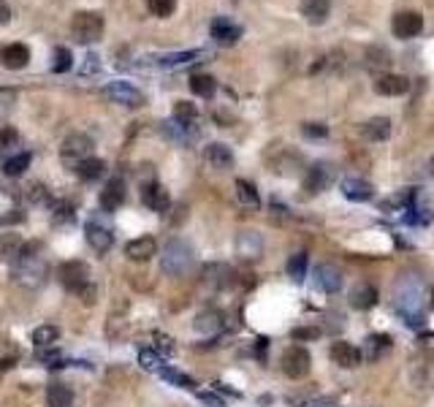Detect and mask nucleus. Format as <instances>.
I'll list each match as a JSON object with an SVG mask.
<instances>
[{
  "label": "nucleus",
  "instance_id": "nucleus-1",
  "mask_svg": "<svg viewBox=\"0 0 434 407\" xmlns=\"http://www.w3.org/2000/svg\"><path fill=\"white\" fill-rule=\"evenodd\" d=\"M11 272H14V280L25 288H41L46 283V272H49V266L41 255V244L27 242L25 253L11 264Z\"/></svg>",
  "mask_w": 434,
  "mask_h": 407
},
{
  "label": "nucleus",
  "instance_id": "nucleus-2",
  "mask_svg": "<svg viewBox=\"0 0 434 407\" xmlns=\"http://www.w3.org/2000/svg\"><path fill=\"white\" fill-rule=\"evenodd\" d=\"M193 261H196L193 247L185 239H171L161 253V269L168 277H185L193 269Z\"/></svg>",
  "mask_w": 434,
  "mask_h": 407
},
{
  "label": "nucleus",
  "instance_id": "nucleus-3",
  "mask_svg": "<svg viewBox=\"0 0 434 407\" xmlns=\"http://www.w3.org/2000/svg\"><path fill=\"white\" fill-rule=\"evenodd\" d=\"M71 39L76 44H95L104 39V17L98 11H79L71 20Z\"/></svg>",
  "mask_w": 434,
  "mask_h": 407
},
{
  "label": "nucleus",
  "instance_id": "nucleus-4",
  "mask_svg": "<svg viewBox=\"0 0 434 407\" xmlns=\"http://www.w3.org/2000/svg\"><path fill=\"white\" fill-rule=\"evenodd\" d=\"M57 277H60V285L71 293H82L87 285L93 283L90 280V266L84 261H65V264L57 269Z\"/></svg>",
  "mask_w": 434,
  "mask_h": 407
},
{
  "label": "nucleus",
  "instance_id": "nucleus-5",
  "mask_svg": "<svg viewBox=\"0 0 434 407\" xmlns=\"http://www.w3.org/2000/svg\"><path fill=\"white\" fill-rule=\"evenodd\" d=\"M93 147H95V142H93L87 133H74V136H68L60 147L62 163H68V166L74 168V166L82 163L84 158H93Z\"/></svg>",
  "mask_w": 434,
  "mask_h": 407
},
{
  "label": "nucleus",
  "instance_id": "nucleus-6",
  "mask_svg": "<svg viewBox=\"0 0 434 407\" xmlns=\"http://www.w3.org/2000/svg\"><path fill=\"white\" fill-rule=\"evenodd\" d=\"M310 366H312L310 350H304V347H288V350H285V356H283V372H285L288 378H293V380L307 378Z\"/></svg>",
  "mask_w": 434,
  "mask_h": 407
},
{
  "label": "nucleus",
  "instance_id": "nucleus-7",
  "mask_svg": "<svg viewBox=\"0 0 434 407\" xmlns=\"http://www.w3.org/2000/svg\"><path fill=\"white\" fill-rule=\"evenodd\" d=\"M104 95L111 98L114 103H123V106H142L144 103V93L139 87H133L130 81H111V84H106Z\"/></svg>",
  "mask_w": 434,
  "mask_h": 407
},
{
  "label": "nucleus",
  "instance_id": "nucleus-8",
  "mask_svg": "<svg viewBox=\"0 0 434 407\" xmlns=\"http://www.w3.org/2000/svg\"><path fill=\"white\" fill-rule=\"evenodd\" d=\"M391 30L396 39L402 41H410L415 39L421 30H423V17L418 14V11H402V14H396L391 22Z\"/></svg>",
  "mask_w": 434,
  "mask_h": 407
},
{
  "label": "nucleus",
  "instance_id": "nucleus-9",
  "mask_svg": "<svg viewBox=\"0 0 434 407\" xmlns=\"http://www.w3.org/2000/svg\"><path fill=\"white\" fill-rule=\"evenodd\" d=\"M84 236H87V244L95 250V253H109L111 250V244H114V234L101 225L98 220H90V223L84 225Z\"/></svg>",
  "mask_w": 434,
  "mask_h": 407
},
{
  "label": "nucleus",
  "instance_id": "nucleus-10",
  "mask_svg": "<svg viewBox=\"0 0 434 407\" xmlns=\"http://www.w3.org/2000/svg\"><path fill=\"white\" fill-rule=\"evenodd\" d=\"M331 180H334V168L329 163H315L310 168V174H307V180H304V190L310 196H318V193H323L329 187Z\"/></svg>",
  "mask_w": 434,
  "mask_h": 407
},
{
  "label": "nucleus",
  "instance_id": "nucleus-11",
  "mask_svg": "<svg viewBox=\"0 0 434 407\" xmlns=\"http://www.w3.org/2000/svg\"><path fill=\"white\" fill-rule=\"evenodd\" d=\"M0 62H3V68H8V71H22L27 62H30V49L25 46V44H6L3 49H0Z\"/></svg>",
  "mask_w": 434,
  "mask_h": 407
},
{
  "label": "nucleus",
  "instance_id": "nucleus-12",
  "mask_svg": "<svg viewBox=\"0 0 434 407\" xmlns=\"http://www.w3.org/2000/svg\"><path fill=\"white\" fill-rule=\"evenodd\" d=\"M329 356H331V361L337 366H342V369H353V366L361 364V350L353 347L351 342H342V340L331 342Z\"/></svg>",
  "mask_w": 434,
  "mask_h": 407
},
{
  "label": "nucleus",
  "instance_id": "nucleus-13",
  "mask_svg": "<svg viewBox=\"0 0 434 407\" xmlns=\"http://www.w3.org/2000/svg\"><path fill=\"white\" fill-rule=\"evenodd\" d=\"M142 201H144V206L147 209H152V212H168L171 196H168V190H165L161 182H149V185H144V190H142Z\"/></svg>",
  "mask_w": 434,
  "mask_h": 407
},
{
  "label": "nucleus",
  "instance_id": "nucleus-14",
  "mask_svg": "<svg viewBox=\"0 0 434 407\" xmlns=\"http://www.w3.org/2000/svg\"><path fill=\"white\" fill-rule=\"evenodd\" d=\"M125 255H128L130 261L144 264V261H149L152 255H158V242H155L152 236H139V239H130V242L125 244Z\"/></svg>",
  "mask_w": 434,
  "mask_h": 407
},
{
  "label": "nucleus",
  "instance_id": "nucleus-15",
  "mask_svg": "<svg viewBox=\"0 0 434 407\" xmlns=\"http://www.w3.org/2000/svg\"><path fill=\"white\" fill-rule=\"evenodd\" d=\"M204 283L215 291H223L233 285V269L228 264H207L204 266Z\"/></svg>",
  "mask_w": 434,
  "mask_h": 407
},
{
  "label": "nucleus",
  "instance_id": "nucleus-16",
  "mask_svg": "<svg viewBox=\"0 0 434 407\" xmlns=\"http://www.w3.org/2000/svg\"><path fill=\"white\" fill-rule=\"evenodd\" d=\"M125 201V182L120 177H114V180H109L106 187L101 190V209L104 212H114V209H120Z\"/></svg>",
  "mask_w": 434,
  "mask_h": 407
},
{
  "label": "nucleus",
  "instance_id": "nucleus-17",
  "mask_svg": "<svg viewBox=\"0 0 434 407\" xmlns=\"http://www.w3.org/2000/svg\"><path fill=\"white\" fill-rule=\"evenodd\" d=\"M388 350H391V337H388V334H369V337L364 340V347H361V359H367V361H380Z\"/></svg>",
  "mask_w": 434,
  "mask_h": 407
},
{
  "label": "nucleus",
  "instance_id": "nucleus-18",
  "mask_svg": "<svg viewBox=\"0 0 434 407\" xmlns=\"http://www.w3.org/2000/svg\"><path fill=\"white\" fill-rule=\"evenodd\" d=\"M212 39L217 41V44H223V46H231V44H236V41L242 39V27L233 25L231 20H226V17H220V20L212 22Z\"/></svg>",
  "mask_w": 434,
  "mask_h": 407
},
{
  "label": "nucleus",
  "instance_id": "nucleus-19",
  "mask_svg": "<svg viewBox=\"0 0 434 407\" xmlns=\"http://www.w3.org/2000/svg\"><path fill=\"white\" fill-rule=\"evenodd\" d=\"M374 90L380 95H405L410 90V81L402 74H383L380 79L374 81Z\"/></svg>",
  "mask_w": 434,
  "mask_h": 407
},
{
  "label": "nucleus",
  "instance_id": "nucleus-20",
  "mask_svg": "<svg viewBox=\"0 0 434 407\" xmlns=\"http://www.w3.org/2000/svg\"><path fill=\"white\" fill-rule=\"evenodd\" d=\"M204 158L217 171L233 168V152H231V147H226V144H209L207 149H204Z\"/></svg>",
  "mask_w": 434,
  "mask_h": 407
},
{
  "label": "nucleus",
  "instance_id": "nucleus-21",
  "mask_svg": "<svg viewBox=\"0 0 434 407\" xmlns=\"http://www.w3.org/2000/svg\"><path fill=\"white\" fill-rule=\"evenodd\" d=\"M339 187H342V196L351 199V201H369V199H372V185L367 182V180L345 177Z\"/></svg>",
  "mask_w": 434,
  "mask_h": 407
},
{
  "label": "nucleus",
  "instance_id": "nucleus-22",
  "mask_svg": "<svg viewBox=\"0 0 434 407\" xmlns=\"http://www.w3.org/2000/svg\"><path fill=\"white\" fill-rule=\"evenodd\" d=\"M315 283L320 285L326 293H337L342 288V272L331 264H320L315 269Z\"/></svg>",
  "mask_w": 434,
  "mask_h": 407
},
{
  "label": "nucleus",
  "instance_id": "nucleus-23",
  "mask_svg": "<svg viewBox=\"0 0 434 407\" xmlns=\"http://www.w3.org/2000/svg\"><path fill=\"white\" fill-rule=\"evenodd\" d=\"M25 247H27V242L22 239L20 234H3L0 236V261L14 264L22 253H25Z\"/></svg>",
  "mask_w": 434,
  "mask_h": 407
},
{
  "label": "nucleus",
  "instance_id": "nucleus-24",
  "mask_svg": "<svg viewBox=\"0 0 434 407\" xmlns=\"http://www.w3.org/2000/svg\"><path fill=\"white\" fill-rule=\"evenodd\" d=\"M236 250H239V258H245V261H258V258H261V250H264V242H261L258 234L247 231V234H239Z\"/></svg>",
  "mask_w": 434,
  "mask_h": 407
},
{
  "label": "nucleus",
  "instance_id": "nucleus-25",
  "mask_svg": "<svg viewBox=\"0 0 434 407\" xmlns=\"http://www.w3.org/2000/svg\"><path fill=\"white\" fill-rule=\"evenodd\" d=\"M351 305H353V309H369V307H374L377 305V288L369 283L353 285Z\"/></svg>",
  "mask_w": 434,
  "mask_h": 407
},
{
  "label": "nucleus",
  "instance_id": "nucleus-26",
  "mask_svg": "<svg viewBox=\"0 0 434 407\" xmlns=\"http://www.w3.org/2000/svg\"><path fill=\"white\" fill-rule=\"evenodd\" d=\"M22 218H25V212L20 209V201L11 193H3L0 190V225L20 223Z\"/></svg>",
  "mask_w": 434,
  "mask_h": 407
},
{
  "label": "nucleus",
  "instance_id": "nucleus-27",
  "mask_svg": "<svg viewBox=\"0 0 434 407\" xmlns=\"http://www.w3.org/2000/svg\"><path fill=\"white\" fill-rule=\"evenodd\" d=\"M331 11V0H304L301 3V14L310 25H323L329 20Z\"/></svg>",
  "mask_w": 434,
  "mask_h": 407
},
{
  "label": "nucleus",
  "instance_id": "nucleus-28",
  "mask_svg": "<svg viewBox=\"0 0 434 407\" xmlns=\"http://www.w3.org/2000/svg\"><path fill=\"white\" fill-rule=\"evenodd\" d=\"M74 171H76V177L84 180V182H95V180H101L106 171V163L101 158H84L82 163H76L74 166Z\"/></svg>",
  "mask_w": 434,
  "mask_h": 407
},
{
  "label": "nucleus",
  "instance_id": "nucleus-29",
  "mask_svg": "<svg viewBox=\"0 0 434 407\" xmlns=\"http://www.w3.org/2000/svg\"><path fill=\"white\" fill-rule=\"evenodd\" d=\"M223 312L220 309H204V312H198V318H196V331H201V334H217L220 328H223Z\"/></svg>",
  "mask_w": 434,
  "mask_h": 407
},
{
  "label": "nucleus",
  "instance_id": "nucleus-30",
  "mask_svg": "<svg viewBox=\"0 0 434 407\" xmlns=\"http://www.w3.org/2000/svg\"><path fill=\"white\" fill-rule=\"evenodd\" d=\"M46 405L49 407H71L74 405V391L65 383H49L46 388Z\"/></svg>",
  "mask_w": 434,
  "mask_h": 407
},
{
  "label": "nucleus",
  "instance_id": "nucleus-31",
  "mask_svg": "<svg viewBox=\"0 0 434 407\" xmlns=\"http://www.w3.org/2000/svg\"><path fill=\"white\" fill-rule=\"evenodd\" d=\"M236 199H239V204H242L245 209H250V212L261 209V196H258L255 185L247 182V180H236Z\"/></svg>",
  "mask_w": 434,
  "mask_h": 407
},
{
  "label": "nucleus",
  "instance_id": "nucleus-32",
  "mask_svg": "<svg viewBox=\"0 0 434 407\" xmlns=\"http://www.w3.org/2000/svg\"><path fill=\"white\" fill-rule=\"evenodd\" d=\"M364 136L369 142H386L391 136V120L388 117H374V120L364 122Z\"/></svg>",
  "mask_w": 434,
  "mask_h": 407
},
{
  "label": "nucleus",
  "instance_id": "nucleus-33",
  "mask_svg": "<svg viewBox=\"0 0 434 407\" xmlns=\"http://www.w3.org/2000/svg\"><path fill=\"white\" fill-rule=\"evenodd\" d=\"M190 90H193L198 98H212L215 90H217V81L212 79L209 74H193V76H190Z\"/></svg>",
  "mask_w": 434,
  "mask_h": 407
},
{
  "label": "nucleus",
  "instance_id": "nucleus-34",
  "mask_svg": "<svg viewBox=\"0 0 434 407\" xmlns=\"http://www.w3.org/2000/svg\"><path fill=\"white\" fill-rule=\"evenodd\" d=\"M30 161H33L30 152H17V155L6 158V163H3V174H6V177H22V174L27 171Z\"/></svg>",
  "mask_w": 434,
  "mask_h": 407
},
{
  "label": "nucleus",
  "instance_id": "nucleus-35",
  "mask_svg": "<svg viewBox=\"0 0 434 407\" xmlns=\"http://www.w3.org/2000/svg\"><path fill=\"white\" fill-rule=\"evenodd\" d=\"M196 120H198V109H196V103H190V101L174 103V122L185 125V128H193Z\"/></svg>",
  "mask_w": 434,
  "mask_h": 407
},
{
  "label": "nucleus",
  "instance_id": "nucleus-36",
  "mask_svg": "<svg viewBox=\"0 0 434 407\" xmlns=\"http://www.w3.org/2000/svg\"><path fill=\"white\" fill-rule=\"evenodd\" d=\"M288 277L293 283H304V277H307V255L304 253H296L288 258Z\"/></svg>",
  "mask_w": 434,
  "mask_h": 407
},
{
  "label": "nucleus",
  "instance_id": "nucleus-37",
  "mask_svg": "<svg viewBox=\"0 0 434 407\" xmlns=\"http://www.w3.org/2000/svg\"><path fill=\"white\" fill-rule=\"evenodd\" d=\"M57 337H60V328H57V326H39V328L33 331V342H36V347H52L57 342Z\"/></svg>",
  "mask_w": 434,
  "mask_h": 407
},
{
  "label": "nucleus",
  "instance_id": "nucleus-38",
  "mask_svg": "<svg viewBox=\"0 0 434 407\" xmlns=\"http://www.w3.org/2000/svg\"><path fill=\"white\" fill-rule=\"evenodd\" d=\"M163 380H168L171 386H179V388H187V391H193L196 383H193V378H187L185 372H179V369H171V366H163L161 372H158Z\"/></svg>",
  "mask_w": 434,
  "mask_h": 407
},
{
  "label": "nucleus",
  "instance_id": "nucleus-39",
  "mask_svg": "<svg viewBox=\"0 0 434 407\" xmlns=\"http://www.w3.org/2000/svg\"><path fill=\"white\" fill-rule=\"evenodd\" d=\"M52 71L55 74H65V71H71L74 68V55H71V49H65V46H57L55 49V55H52Z\"/></svg>",
  "mask_w": 434,
  "mask_h": 407
},
{
  "label": "nucleus",
  "instance_id": "nucleus-40",
  "mask_svg": "<svg viewBox=\"0 0 434 407\" xmlns=\"http://www.w3.org/2000/svg\"><path fill=\"white\" fill-rule=\"evenodd\" d=\"M147 8H149V14L152 17H171L174 14V8H177V0H147Z\"/></svg>",
  "mask_w": 434,
  "mask_h": 407
},
{
  "label": "nucleus",
  "instance_id": "nucleus-41",
  "mask_svg": "<svg viewBox=\"0 0 434 407\" xmlns=\"http://www.w3.org/2000/svg\"><path fill=\"white\" fill-rule=\"evenodd\" d=\"M139 364L144 366L147 372H161L163 369V356L158 350H142L139 353Z\"/></svg>",
  "mask_w": 434,
  "mask_h": 407
},
{
  "label": "nucleus",
  "instance_id": "nucleus-42",
  "mask_svg": "<svg viewBox=\"0 0 434 407\" xmlns=\"http://www.w3.org/2000/svg\"><path fill=\"white\" fill-rule=\"evenodd\" d=\"M201 55H204L201 49H190V52H177V55H165L163 60H161V65H182V62L196 60V58H201Z\"/></svg>",
  "mask_w": 434,
  "mask_h": 407
},
{
  "label": "nucleus",
  "instance_id": "nucleus-43",
  "mask_svg": "<svg viewBox=\"0 0 434 407\" xmlns=\"http://www.w3.org/2000/svg\"><path fill=\"white\" fill-rule=\"evenodd\" d=\"M152 345H155L158 353H163V356H171V353H174V340H171L168 334H163V331H155V334H152Z\"/></svg>",
  "mask_w": 434,
  "mask_h": 407
},
{
  "label": "nucleus",
  "instance_id": "nucleus-44",
  "mask_svg": "<svg viewBox=\"0 0 434 407\" xmlns=\"http://www.w3.org/2000/svg\"><path fill=\"white\" fill-rule=\"evenodd\" d=\"M25 196H27V199H30L33 204H41V201H46V199H49V193H46V187H43L41 182H30V185H27Z\"/></svg>",
  "mask_w": 434,
  "mask_h": 407
},
{
  "label": "nucleus",
  "instance_id": "nucleus-45",
  "mask_svg": "<svg viewBox=\"0 0 434 407\" xmlns=\"http://www.w3.org/2000/svg\"><path fill=\"white\" fill-rule=\"evenodd\" d=\"M11 147H20V136H17L14 128H3V131H0V149L6 152V149H11Z\"/></svg>",
  "mask_w": 434,
  "mask_h": 407
},
{
  "label": "nucleus",
  "instance_id": "nucleus-46",
  "mask_svg": "<svg viewBox=\"0 0 434 407\" xmlns=\"http://www.w3.org/2000/svg\"><path fill=\"white\" fill-rule=\"evenodd\" d=\"M301 131H304V136H310V139H326V136H329V128L320 125V122H307Z\"/></svg>",
  "mask_w": 434,
  "mask_h": 407
},
{
  "label": "nucleus",
  "instance_id": "nucleus-47",
  "mask_svg": "<svg viewBox=\"0 0 434 407\" xmlns=\"http://www.w3.org/2000/svg\"><path fill=\"white\" fill-rule=\"evenodd\" d=\"M320 337V328L315 326H301V328H293V340H304V342H312Z\"/></svg>",
  "mask_w": 434,
  "mask_h": 407
},
{
  "label": "nucleus",
  "instance_id": "nucleus-48",
  "mask_svg": "<svg viewBox=\"0 0 434 407\" xmlns=\"http://www.w3.org/2000/svg\"><path fill=\"white\" fill-rule=\"evenodd\" d=\"M55 223H74V206L71 204H60L55 209Z\"/></svg>",
  "mask_w": 434,
  "mask_h": 407
},
{
  "label": "nucleus",
  "instance_id": "nucleus-49",
  "mask_svg": "<svg viewBox=\"0 0 434 407\" xmlns=\"http://www.w3.org/2000/svg\"><path fill=\"white\" fill-rule=\"evenodd\" d=\"M198 399H201L207 407H226V399L217 396L215 391H198Z\"/></svg>",
  "mask_w": 434,
  "mask_h": 407
},
{
  "label": "nucleus",
  "instance_id": "nucleus-50",
  "mask_svg": "<svg viewBox=\"0 0 434 407\" xmlns=\"http://www.w3.org/2000/svg\"><path fill=\"white\" fill-rule=\"evenodd\" d=\"M95 71H98V55H87V58H84V65H82V76L95 74Z\"/></svg>",
  "mask_w": 434,
  "mask_h": 407
},
{
  "label": "nucleus",
  "instance_id": "nucleus-51",
  "mask_svg": "<svg viewBox=\"0 0 434 407\" xmlns=\"http://www.w3.org/2000/svg\"><path fill=\"white\" fill-rule=\"evenodd\" d=\"M266 350H269V337H258V340H255V356H258L261 361H264Z\"/></svg>",
  "mask_w": 434,
  "mask_h": 407
},
{
  "label": "nucleus",
  "instance_id": "nucleus-52",
  "mask_svg": "<svg viewBox=\"0 0 434 407\" xmlns=\"http://www.w3.org/2000/svg\"><path fill=\"white\" fill-rule=\"evenodd\" d=\"M11 22V8L6 0H0V25H8Z\"/></svg>",
  "mask_w": 434,
  "mask_h": 407
},
{
  "label": "nucleus",
  "instance_id": "nucleus-53",
  "mask_svg": "<svg viewBox=\"0 0 434 407\" xmlns=\"http://www.w3.org/2000/svg\"><path fill=\"white\" fill-rule=\"evenodd\" d=\"M301 407H337L334 402H326V399H315V402H304Z\"/></svg>",
  "mask_w": 434,
  "mask_h": 407
},
{
  "label": "nucleus",
  "instance_id": "nucleus-54",
  "mask_svg": "<svg viewBox=\"0 0 434 407\" xmlns=\"http://www.w3.org/2000/svg\"><path fill=\"white\" fill-rule=\"evenodd\" d=\"M432 296H434V293H432ZM432 305H434V299H432Z\"/></svg>",
  "mask_w": 434,
  "mask_h": 407
}]
</instances>
